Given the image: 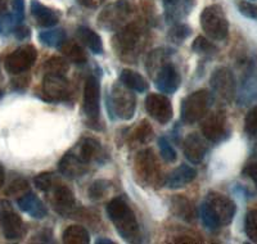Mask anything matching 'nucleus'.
Returning <instances> with one entry per match:
<instances>
[{
  "instance_id": "obj_1",
  "label": "nucleus",
  "mask_w": 257,
  "mask_h": 244,
  "mask_svg": "<svg viewBox=\"0 0 257 244\" xmlns=\"http://www.w3.org/2000/svg\"><path fill=\"white\" fill-rule=\"evenodd\" d=\"M237 212V206L230 198L217 192L208 193L199 207V215L207 229L216 230L229 225Z\"/></svg>"
},
{
  "instance_id": "obj_2",
  "label": "nucleus",
  "mask_w": 257,
  "mask_h": 244,
  "mask_svg": "<svg viewBox=\"0 0 257 244\" xmlns=\"http://www.w3.org/2000/svg\"><path fill=\"white\" fill-rule=\"evenodd\" d=\"M107 215L113 222L117 232L126 241H137L139 238V225L133 209L122 198H114L107 206Z\"/></svg>"
},
{
  "instance_id": "obj_3",
  "label": "nucleus",
  "mask_w": 257,
  "mask_h": 244,
  "mask_svg": "<svg viewBox=\"0 0 257 244\" xmlns=\"http://www.w3.org/2000/svg\"><path fill=\"white\" fill-rule=\"evenodd\" d=\"M212 103V96L210 91L198 90L189 94L183 100L180 108V118L184 124L193 125L206 117Z\"/></svg>"
},
{
  "instance_id": "obj_4",
  "label": "nucleus",
  "mask_w": 257,
  "mask_h": 244,
  "mask_svg": "<svg viewBox=\"0 0 257 244\" xmlns=\"http://www.w3.org/2000/svg\"><path fill=\"white\" fill-rule=\"evenodd\" d=\"M137 108V98L132 89L114 84L108 95V110L121 119H132Z\"/></svg>"
},
{
  "instance_id": "obj_5",
  "label": "nucleus",
  "mask_w": 257,
  "mask_h": 244,
  "mask_svg": "<svg viewBox=\"0 0 257 244\" xmlns=\"http://www.w3.org/2000/svg\"><path fill=\"white\" fill-rule=\"evenodd\" d=\"M201 26L212 40L222 41L229 35V21L220 6H210L201 15Z\"/></svg>"
},
{
  "instance_id": "obj_6",
  "label": "nucleus",
  "mask_w": 257,
  "mask_h": 244,
  "mask_svg": "<svg viewBox=\"0 0 257 244\" xmlns=\"http://www.w3.org/2000/svg\"><path fill=\"white\" fill-rule=\"evenodd\" d=\"M0 231L7 240H18L25 234L24 221L7 199H0Z\"/></svg>"
},
{
  "instance_id": "obj_7",
  "label": "nucleus",
  "mask_w": 257,
  "mask_h": 244,
  "mask_svg": "<svg viewBox=\"0 0 257 244\" xmlns=\"http://www.w3.org/2000/svg\"><path fill=\"white\" fill-rule=\"evenodd\" d=\"M135 172L142 183L147 185H157L160 183L161 170L152 149H144L135 157Z\"/></svg>"
},
{
  "instance_id": "obj_8",
  "label": "nucleus",
  "mask_w": 257,
  "mask_h": 244,
  "mask_svg": "<svg viewBox=\"0 0 257 244\" xmlns=\"http://www.w3.org/2000/svg\"><path fill=\"white\" fill-rule=\"evenodd\" d=\"M38 52L32 45H22L12 52L4 61V67L11 75H21L34 66Z\"/></svg>"
},
{
  "instance_id": "obj_9",
  "label": "nucleus",
  "mask_w": 257,
  "mask_h": 244,
  "mask_svg": "<svg viewBox=\"0 0 257 244\" xmlns=\"http://www.w3.org/2000/svg\"><path fill=\"white\" fill-rule=\"evenodd\" d=\"M210 85L213 93L224 102L230 103L235 96L237 91L235 77L228 67H219L213 71L211 75Z\"/></svg>"
},
{
  "instance_id": "obj_10",
  "label": "nucleus",
  "mask_w": 257,
  "mask_h": 244,
  "mask_svg": "<svg viewBox=\"0 0 257 244\" xmlns=\"http://www.w3.org/2000/svg\"><path fill=\"white\" fill-rule=\"evenodd\" d=\"M43 94L48 102H63L70 96V82L61 73L47 72L43 80Z\"/></svg>"
},
{
  "instance_id": "obj_11",
  "label": "nucleus",
  "mask_w": 257,
  "mask_h": 244,
  "mask_svg": "<svg viewBox=\"0 0 257 244\" xmlns=\"http://www.w3.org/2000/svg\"><path fill=\"white\" fill-rule=\"evenodd\" d=\"M146 109L161 125H166L173 118V104L164 94H149L146 98Z\"/></svg>"
},
{
  "instance_id": "obj_12",
  "label": "nucleus",
  "mask_w": 257,
  "mask_h": 244,
  "mask_svg": "<svg viewBox=\"0 0 257 244\" xmlns=\"http://www.w3.org/2000/svg\"><path fill=\"white\" fill-rule=\"evenodd\" d=\"M181 84V77L179 71L173 63L165 62L160 70L155 73V86L161 93L174 94Z\"/></svg>"
},
{
  "instance_id": "obj_13",
  "label": "nucleus",
  "mask_w": 257,
  "mask_h": 244,
  "mask_svg": "<svg viewBox=\"0 0 257 244\" xmlns=\"http://www.w3.org/2000/svg\"><path fill=\"white\" fill-rule=\"evenodd\" d=\"M202 134L207 140L212 143H219L228 137V121L224 113L215 112L207 116L201 126Z\"/></svg>"
},
{
  "instance_id": "obj_14",
  "label": "nucleus",
  "mask_w": 257,
  "mask_h": 244,
  "mask_svg": "<svg viewBox=\"0 0 257 244\" xmlns=\"http://www.w3.org/2000/svg\"><path fill=\"white\" fill-rule=\"evenodd\" d=\"M130 15V7L125 2H117L107 7L98 17V24L105 30H116L125 22Z\"/></svg>"
},
{
  "instance_id": "obj_15",
  "label": "nucleus",
  "mask_w": 257,
  "mask_h": 244,
  "mask_svg": "<svg viewBox=\"0 0 257 244\" xmlns=\"http://www.w3.org/2000/svg\"><path fill=\"white\" fill-rule=\"evenodd\" d=\"M139 40H141V30L135 25H128L114 35L113 48L118 54H130L134 52Z\"/></svg>"
},
{
  "instance_id": "obj_16",
  "label": "nucleus",
  "mask_w": 257,
  "mask_h": 244,
  "mask_svg": "<svg viewBox=\"0 0 257 244\" xmlns=\"http://www.w3.org/2000/svg\"><path fill=\"white\" fill-rule=\"evenodd\" d=\"M100 86L95 77L90 76L84 87V110L86 116L96 118L100 110Z\"/></svg>"
},
{
  "instance_id": "obj_17",
  "label": "nucleus",
  "mask_w": 257,
  "mask_h": 244,
  "mask_svg": "<svg viewBox=\"0 0 257 244\" xmlns=\"http://www.w3.org/2000/svg\"><path fill=\"white\" fill-rule=\"evenodd\" d=\"M50 192H52L50 201L56 211H58L61 215H71L76 204L75 195L71 192V189H68L66 185H56Z\"/></svg>"
},
{
  "instance_id": "obj_18",
  "label": "nucleus",
  "mask_w": 257,
  "mask_h": 244,
  "mask_svg": "<svg viewBox=\"0 0 257 244\" xmlns=\"http://www.w3.org/2000/svg\"><path fill=\"white\" fill-rule=\"evenodd\" d=\"M184 154L189 162L198 165L205 160L208 147L206 142L198 134H189L184 140Z\"/></svg>"
},
{
  "instance_id": "obj_19",
  "label": "nucleus",
  "mask_w": 257,
  "mask_h": 244,
  "mask_svg": "<svg viewBox=\"0 0 257 244\" xmlns=\"http://www.w3.org/2000/svg\"><path fill=\"white\" fill-rule=\"evenodd\" d=\"M58 167L59 172L70 179H76L88 171V163H85L76 153H72V152L64 154L59 161Z\"/></svg>"
},
{
  "instance_id": "obj_20",
  "label": "nucleus",
  "mask_w": 257,
  "mask_h": 244,
  "mask_svg": "<svg viewBox=\"0 0 257 244\" xmlns=\"http://www.w3.org/2000/svg\"><path fill=\"white\" fill-rule=\"evenodd\" d=\"M164 4L166 20L178 24L189 15L194 6V0H164Z\"/></svg>"
},
{
  "instance_id": "obj_21",
  "label": "nucleus",
  "mask_w": 257,
  "mask_h": 244,
  "mask_svg": "<svg viewBox=\"0 0 257 244\" xmlns=\"http://www.w3.org/2000/svg\"><path fill=\"white\" fill-rule=\"evenodd\" d=\"M17 203L18 207H20L24 212L29 213L31 217L38 218V220L44 218L48 213L45 204L39 199L38 195L34 194V193L31 192L26 193V194H24L22 197L18 198Z\"/></svg>"
},
{
  "instance_id": "obj_22",
  "label": "nucleus",
  "mask_w": 257,
  "mask_h": 244,
  "mask_svg": "<svg viewBox=\"0 0 257 244\" xmlns=\"http://www.w3.org/2000/svg\"><path fill=\"white\" fill-rule=\"evenodd\" d=\"M196 169H193V167H190V166L188 165H181L167 176L165 185H166L169 189L184 188L185 185L192 183V181L196 179Z\"/></svg>"
},
{
  "instance_id": "obj_23",
  "label": "nucleus",
  "mask_w": 257,
  "mask_h": 244,
  "mask_svg": "<svg viewBox=\"0 0 257 244\" xmlns=\"http://www.w3.org/2000/svg\"><path fill=\"white\" fill-rule=\"evenodd\" d=\"M31 13L35 18L36 24L41 27H52L58 24L59 21V15L56 11L48 8L36 0H32Z\"/></svg>"
},
{
  "instance_id": "obj_24",
  "label": "nucleus",
  "mask_w": 257,
  "mask_h": 244,
  "mask_svg": "<svg viewBox=\"0 0 257 244\" xmlns=\"http://www.w3.org/2000/svg\"><path fill=\"white\" fill-rule=\"evenodd\" d=\"M76 154L85 163L89 165L91 161H95L100 157V154H102L100 143L93 138H86L80 143V146H77Z\"/></svg>"
},
{
  "instance_id": "obj_25",
  "label": "nucleus",
  "mask_w": 257,
  "mask_h": 244,
  "mask_svg": "<svg viewBox=\"0 0 257 244\" xmlns=\"http://www.w3.org/2000/svg\"><path fill=\"white\" fill-rule=\"evenodd\" d=\"M171 206H173L171 208H173L174 215L178 216L179 218H183V220L188 221V222H192V221L196 220V208L184 195H176L171 201Z\"/></svg>"
},
{
  "instance_id": "obj_26",
  "label": "nucleus",
  "mask_w": 257,
  "mask_h": 244,
  "mask_svg": "<svg viewBox=\"0 0 257 244\" xmlns=\"http://www.w3.org/2000/svg\"><path fill=\"white\" fill-rule=\"evenodd\" d=\"M76 35L80 43H82L85 47L89 48L91 50V53H94V54H102L103 43L100 36L96 32H94L89 27L80 26L76 31Z\"/></svg>"
},
{
  "instance_id": "obj_27",
  "label": "nucleus",
  "mask_w": 257,
  "mask_h": 244,
  "mask_svg": "<svg viewBox=\"0 0 257 244\" xmlns=\"http://www.w3.org/2000/svg\"><path fill=\"white\" fill-rule=\"evenodd\" d=\"M120 80L126 87L132 89L133 91H138V93H144L148 89V84H147L146 79L141 73L135 72L133 70H122L120 75Z\"/></svg>"
},
{
  "instance_id": "obj_28",
  "label": "nucleus",
  "mask_w": 257,
  "mask_h": 244,
  "mask_svg": "<svg viewBox=\"0 0 257 244\" xmlns=\"http://www.w3.org/2000/svg\"><path fill=\"white\" fill-rule=\"evenodd\" d=\"M63 243L66 244H89L90 243V235L88 230L80 225H72L68 226L63 231Z\"/></svg>"
},
{
  "instance_id": "obj_29",
  "label": "nucleus",
  "mask_w": 257,
  "mask_h": 244,
  "mask_svg": "<svg viewBox=\"0 0 257 244\" xmlns=\"http://www.w3.org/2000/svg\"><path fill=\"white\" fill-rule=\"evenodd\" d=\"M257 100V76L249 75L243 81L242 90L239 93L238 102L240 104H249V103Z\"/></svg>"
},
{
  "instance_id": "obj_30",
  "label": "nucleus",
  "mask_w": 257,
  "mask_h": 244,
  "mask_svg": "<svg viewBox=\"0 0 257 244\" xmlns=\"http://www.w3.org/2000/svg\"><path fill=\"white\" fill-rule=\"evenodd\" d=\"M59 50L63 53L64 57H67V59H70L73 63L82 64L88 61L84 49L80 47L79 44L73 43V41H64L59 47Z\"/></svg>"
},
{
  "instance_id": "obj_31",
  "label": "nucleus",
  "mask_w": 257,
  "mask_h": 244,
  "mask_svg": "<svg viewBox=\"0 0 257 244\" xmlns=\"http://www.w3.org/2000/svg\"><path fill=\"white\" fill-rule=\"evenodd\" d=\"M39 39L44 45L48 47L59 48L62 44L66 41V32L62 29L57 30H49V31H43L39 35Z\"/></svg>"
},
{
  "instance_id": "obj_32",
  "label": "nucleus",
  "mask_w": 257,
  "mask_h": 244,
  "mask_svg": "<svg viewBox=\"0 0 257 244\" xmlns=\"http://www.w3.org/2000/svg\"><path fill=\"white\" fill-rule=\"evenodd\" d=\"M34 183H35L38 189L48 193L57 185L56 175L52 174V172H41L34 179Z\"/></svg>"
},
{
  "instance_id": "obj_33",
  "label": "nucleus",
  "mask_w": 257,
  "mask_h": 244,
  "mask_svg": "<svg viewBox=\"0 0 257 244\" xmlns=\"http://www.w3.org/2000/svg\"><path fill=\"white\" fill-rule=\"evenodd\" d=\"M244 231L249 240L257 243V209H252L245 215Z\"/></svg>"
},
{
  "instance_id": "obj_34",
  "label": "nucleus",
  "mask_w": 257,
  "mask_h": 244,
  "mask_svg": "<svg viewBox=\"0 0 257 244\" xmlns=\"http://www.w3.org/2000/svg\"><path fill=\"white\" fill-rule=\"evenodd\" d=\"M192 34V29H190L188 25L184 24H175L169 32L170 40L175 44H181L185 39L189 38V35Z\"/></svg>"
},
{
  "instance_id": "obj_35",
  "label": "nucleus",
  "mask_w": 257,
  "mask_h": 244,
  "mask_svg": "<svg viewBox=\"0 0 257 244\" xmlns=\"http://www.w3.org/2000/svg\"><path fill=\"white\" fill-rule=\"evenodd\" d=\"M45 70L50 73H64L68 71V62L61 57H53L49 61L45 62Z\"/></svg>"
},
{
  "instance_id": "obj_36",
  "label": "nucleus",
  "mask_w": 257,
  "mask_h": 244,
  "mask_svg": "<svg viewBox=\"0 0 257 244\" xmlns=\"http://www.w3.org/2000/svg\"><path fill=\"white\" fill-rule=\"evenodd\" d=\"M193 52L198 53V54H211V53L216 52V47L211 43L208 39H206L205 36H198L196 38V40L193 41L192 44Z\"/></svg>"
},
{
  "instance_id": "obj_37",
  "label": "nucleus",
  "mask_w": 257,
  "mask_h": 244,
  "mask_svg": "<svg viewBox=\"0 0 257 244\" xmlns=\"http://www.w3.org/2000/svg\"><path fill=\"white\" fill-rule=\"evenodd\" d=\"M158 147H160L161 157L164 158V160L169 163L175 162L176 158H178V154H176L175 149L173 148V146L170 144L169 140H167L166 138L162 137L158 139Z\"/></svg>"
},
{
  "instance_id": "obj_38",
  "label": "nucleus",
  "mask_w": 257,
  "mask_h": 244,
  "mask_svg": "<svg viewBox=\"0 0 257 244\" xmlns=\"http://www.w3.org/2000/svg\"><path fill=\"white\" fill-rule=\"evenodd\" d=\"M29 192H30L29 183H27L26 180H24V179H17V180H15L11 185L8 186L6 194L11 195V197L20 198Z\"/></svg>"
},
{
  "instance_id": "obj_39",
  "label": "nucleus",
  "mask_w": 257,
  "mask_h": 244,
  "mask_svg": "<svg viewBox=\"0 0 257 244\" xmlns=\"http://www.w3.org/2000/svg\"><path fill=\"white\" fill-rule=\"evenodd\" d=\"M109 189V183L105 180H96L95 183H93V185L90 186V189H89V197L94 201L96 199H102L107 192Z\"/></svg>"
},
{
  "instance_id": "obj_40",
  "label": "nucleus",
  "mask_w": 257,
  "mask_h": 244,
  "mask_svg": "<svg viewBox=\"0 0 257 244\" xmlns=\"http://www.w3.org/2000/svg\"><path fill=\"white\" fill-rule=\"evenodd\" d=\"M153 130L147 121H143L134 131V139L139 143H148L152 139Z\"/></svg>"
},
{
  "instance_id": "obj_41",
  "label": "nucleus",
  "mask_w": 257,
  "mask_h": 244,
  "mask_svg": "<svg viewBox=\"0 0 257 244\" xmlns=\"http://www.w3.org/2000/svg\"><path fill=\"white\" fill-rule=\"evenodd\" d=\"M244 130L251 137H257V105L252 108L245 116Z\"/></svg>"
},
{
  "instance_id": "obj_42",
  "label": "nucleus",
  "mask_w": 257,
  "mask_h": 244,
  "mask_svg": "<svg viewBox=\"0 0 257 244\" xmlns=\"http://www.w3.org/2000/svg\"><path fill=\"white\" fill-rule=\"evenodd\" d=\"M238 9L244 17L257 21V6L249 3V2H239Z\"/></svg>"
},
{
  "instance_id": "obj_43",
  "label": "nucleus",
  "mask_w": 257,
  "mask_h": 244,
  "mask_svg": "<svg viewBox=\"0 0 257 244\" xmlns=\"http://www.w3.org/2000/svg\"><path fill=\"white\" fill-rule=\"evenodd\" d=\"M13 7V18L16 22H22L25 18V0H11Z\"/></svg>"
},
{
  "instance_id": "obj_44",
  "label": "nucleus",
  "mask_w": 257,
  "mask_h": 244,
  "mask_svg": "<svg viewBox=\"0 0 257 244\" xmlns=\"http://www.w3.org/2000/svg\"><path fill=\"white\" fill-rule=\"evenodd\" d=\"M243 175L245 176H248L252 181L254 183V186H256L257 189V163H248V165L245 166L244 169H243Z\"/></svg>"
},
{
  "instance_id": "obj_45",
  "label": "nucleus",
  "mask_w": 257,
  "mask_h": 244,
  "mask_svg": "<svg viewBox=\"0 0 257 244\" xmlns=\"http://www.w3.org/2000/svg\"><path fill=\"white\" fill-rule=\"evenodd\" d=\"M30 29L26 26H18L17 29L15 30V35L16 38L20 39V40H25V39H27L30 36Z\"/></svg>"
},
{
  "instance_id": "obj_46",
  "label": "nucleus",
  "mask_w": 257,
  "mask_h": 244,
  "mask_svg": "<svg viewBox=\"0 0 257 244\" xmlns=\"http://www.w3.org/2000/svg\"><path fill=\"white\" fill-rule=\"evenodd\" d=\"M9 2H11V0H0V16L4 15V13H7V11H8Z\"/></svg>"
},
{
  "instance_id": "obj_47",
  "label": "nucleus",
  "mask_w": 257,
  "mask_h": 244,
  "mask_svg": "<svg viewBox=\"0 0 257 244\" xmlns=\"http://www.w3.org/2000/svg\"><path fill=\"white\" fill-rule=\"evenodd\" d=\"M84 7H94V0H77Z\"/></svg>"
},
{
  "instance_id": "obj_48",
  "label": "nucleus",
  "mask_w": 257,
  "mask_h": 244,
  "mask_svg": "<svg viewBox=\"0 0 257 244\" xmlns=\"http://www.w3.org/2000/svg\"><path fill=\"white\" fill-rule=\"evenodd\" d=\"M4 181H6V172H4L3 167H0V188L3 186Z\"/></svg>"
},
{
  "instance_id": "obj_49",
  "label": "nucleus",
  "mask_w": 257,
  "mask_h": 244,
  "mask_svg": "<svg viewBox=\"0 0 257 244\" xmlns=\"http://www.w3.org/2000/svg\"><path fill=\"white\" fill-rule=\"evenodd\" d=\"M96 243H113V241L112 240H103V239H98V240H96Z\"/></svg>"
},
{
  "instance_id": "obj_50",
  "label": "nucleus",
  "mask_w": 257,
  "mask_h": 244,
  "mask_svg": "<svg viewBox=\"0 0 257 244\" xmlns=\"http://www.w3.org/2000/svg\"><path fill=\"white\" fill-rule=\"evenodd\" d=\"M99 2H105V0H99Z\"/></svg>"
},
{
  "instance_id": "obj_51",
  "label": "nucleus",
  "mask_w": 257,
  "mask_h": 244,
  "mask_svg": "<svg viewBox=\"0 0 257 244\" xmlns=\"http://www.w3.org/2000/svg\"><path fill=\"white\" fill-rule=\"evenodd\" d=\"M0 96H2V91H0Z\"/></svg>"
},
{
  "instance_id": "obj_52",
  "label": "nucleus",
  "mask_w": 257,
  "mask_h": 244,
  "mask_svg": "<svg viewBox=\"0 0 257 244\" xmlns=\"http://www.w3.org/2000/svg\"><path fill=\"white\" fill-rule=\"evenodd\" d=\"M252 2H253V0H252Z\"/></svg>"
}]
</instances>
